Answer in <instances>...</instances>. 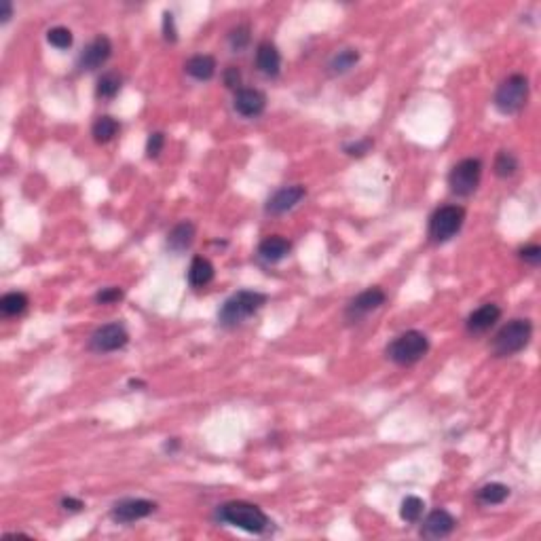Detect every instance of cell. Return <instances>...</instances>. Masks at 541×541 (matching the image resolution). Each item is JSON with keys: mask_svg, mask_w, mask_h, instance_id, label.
Listing matches in <instances>:
<instances>
[{"mask_svg": "<svg viewBox=\"0 0 541 541\" xmlns=\"http://www.w3.org/2000/svg\"><path fill=\"white\" fill-rule=\"evenodd\" d=\"M518 172V159L510 150H501L495 159V174L499 178H512Z\"/></svg>", "mask_w": 541, "mask_h": 541, "instance_id": "484cf974", "label": "cell"}, {"mask_svg": "<svg viewBox=\"0 0 541 541\" xmlns=\"http://www.w3.org/2000/svg\"><path fill=\"white\" fill-rule=\"evenodd\" d=\"M359 62V51L357 49H342V51H338L337 56L330 60V72L332 74H345V72H349L351 68L355 66Z\"/></svg>", "mask_w": 541, "mask_h": 541, "instance_id": "cb8c5ba5", "label": "cell"}, {"mask_svg": "<svg viewBox=\"0 0 541 541\" xmlns=\"http://www.w3.org/2000/svg\"><path fill=\"white\" fill-rule=\"evenodd\" d=\"M267 303V296L254 290H241L237 294H233L220 309L218 320L222 326L226 328H235L239 324H243L248 317H252L263 305Z\"/></svg>", "mask_w": 541, "mask_h": 541, "instance_id": "7a4b0ae2", "label": "cell"}, {"mask_svg": "<svg viewBox=\"0 0 541 541\" xmlns=\"http://www.w3.org/2000/svg\"><path fill=\"white\" fill-rule=\"evenodd\" d=\"M233 104L241 117H258L267 106V95L258 89H239Z\"/></svg>", "mask_w": 541, "mask_h": 541, "instance_id": "5bb4252c", "label": "cell"}, {"mask_svg": "<svg viewBox=\"0 0 541 541\" xmlns=\"http://www.w3.org/2000/svg\"><path fill=\"white\" fill-rule=\"evenodd\" d=\"M256 66L267 76H277L281 68V56L273 43H261L256 51Z\"/></svg>", "mask_w": 541, "mask_h": 541, "instance_id": "ac0fdd59", "label": "cell"}, {"mask_svg": "<svg viewBox=\"0 0 541 541\" xmlns=\"http://www.w3.org/2000/svg\"><path fill=\"white\" fill-rule=\"evenodd\" d=\"M508 497H510V488H508L505 484H501V482L484 484V486L478 490V495H476V499H478L482 505H499V503H503Z\"/></svg>", "mask_w": 541, "mask_h": 541, "instance_id": "ffe728a7", "label": "cell"}, {"mask_svg": "<svg viewBox=\"0 0 541 541\" xmlns=\"http://www.w3.org/2000/svg\"><path fill=\"white\" fill-rule=\"evenodd\" d=\"M121 298H123V290L117 288V285L104 288V290H100V292L95 294V303H100V305H110V303H117V300H121Z\"/></svg>", "mask_w": 541, "mask_h": 541, "instance_id": "4dcf8cb0", "label": "cell"}, {"mask_svg": "<svg viewBox=\"0 0 541 541\" xmlns=\"http://www.w3.org/2000/svg\"><path fill=\"white\" fill-rule=\"evenodd\" d=\"M28 309V296L23 292H9L0 298V311L4 317L19 315Z\"/></svg>", "mask_w": 541, "mask_h": 541, "instance_id": "7402d4cb", "label": "cell"}, {"mask_svg": "<svg viewBox=\"0 0 541 541\" xmlns=\"http://www.w3.org/2000/svg\"><path fill=\"white\" fill-rule=\"evenodd\" d=\"M112 56V43L108 36H98L93 38L80 53L78 58V68L80 70H98L108 62V58Z\"/></svg>", "mask_w": 541, "mask_h": 541, "instance_id": "8fae6325", "label": "cell"}, {"mask_svg": "<svg viewBox=\"0 0 541 541\" xmlns=\"http://www.w3.org/2000/svg\"><path fill=\"white\" fill-rule=\"evenodd\" d=\"M154 510H157V505L152 501H148V499H125V501H119L112 508L110 516L119 525H130V522H135V520H142V518L150 516Z\"/></svg>", "mask_w": 541, "mask_h": 541, "instance_id": "30bf717a", "label": "cell"}, {"mask_svg": "<svg viewBox=\"0 0 541 541\" xmlns=\"http://www.w3.org/2000/svg\"><path fill=\"white\" fill-rule=\"evenodd\" d=\"M250 43V28L248 26H237L229 32V45L233 51H241L246 49Z\"/></svg>", "mask_w": 541, "mask_h": 541, "instance_id": "f1b7e54d", "label": "cell"}, {"mask_svg": "<svg viewBox=\"0 0 541 541\" xmlns=\"http://www.w3.org/2000/svg\"><path fill=\"white\" fill-rule=\"evenodd\" d=\"M224 85L229 89H237L241 85V72H239V68L229 66L224 70Z\"/></svg>", "mask_w": 541, "mask_h": 541, "instance_id": "e575fe53", "label": "cell"}, {"mask_svg": "<svg viewBox=\"0 0 541 541\" xmlns=\"http://www.w3.org/2000/svg\"><path fill=\"white\" fill-rule=\"evenodd\" d=\"M214 279V265L203 258V256H195L189 269V281L193 288H203Z\"/></svg>", "mask_w": 541, "mask_h": 541, "instance_id": "d6986e66", "label": "cell"}, {"mask_svg": "<svg viewBox=\"0 0 541 541\" xmlns=\"http://www.w3.org/2000/svg\"><path fill=\"white\" fill-rule=\"evenodd\" d=\"M193 241H195V224L189 222V220L176 224V226L169 231V235H167V248H169L172 252H176V254L187 252V250L193 246Z\"/></svg>", "mask_w": 541, "mask_h": 541, "instance_id": "2e32d148", "label": "cell"}, {"mask_svg": "<svg viewBox=\"0 0 541 541\" xmlns=\"http://www.w3.org/2000/svg\"><path fill=\"white\" fill-rule=\"evenodd\" d=\"M290 241L281 235H270L267 239L261 241L258 246V256L265 261V263H279L283 261L288 254H290Z\"/></svg>", "mask_w": 541, "mask_h": 541, "instance_id": "e0dca14e", "label": "cell"}, {"mask_svg": "<svg viewBox=\"0 0 541 541\" xmlns=\"http://www.w3.org/2000/svg\"><path fill=\"white\" fill-rule=\"evenodd\" d=\"M121 89V76L117 72H106L100 76L98 87H95V95L100 100H112Z\"/></svg>", "mask_w": 541, "mask_h": 541, "instance_id": "603a6c76", "label": "cell"}, {"mask_svg": "<svg viewBox=\"0 0 541 541\" xmlns=\"http://www.w3.org/2000/svg\"><path fill=\"white\" fill-rule=\"evenodd\" d=\"M127 340H130V335L121 324H106L91 335L89 349L95 353H110V351L123 349L127 345Z\"/></svg>", "mask_w": 541, "mask_h": 541, "instance_id": "ba28073f", "label": "cell"}, {"mask_svg": "<svg viewBox=\"0 0 541 541\" xmlns=\"http://www.w3.org/2000/svg\"><path fill=\"white\" fill-rule=\"evenodd\" d=\"M370 148H372V140H370V137H364V140L345 144V152H347L349 157H364L366 152H370Z\"/></svg>", "mask_w": 541, "mask_h": 541, "instance_id": "f546056e", "label": "cell"}, {"mask_svg": "<svg viewBox=\"0 0 541 541\" xmlns=\"http://www.w3.org/2000/svg\"><path fill=\"white\" fill-rule=\"evenodd\" d=\"M163 36L167 43H176V26H174V15L172 13H163Z\"/></svg>", "mask_w": 541, "mask_h": 541, "instance_id": "836d02e7", "label": "cell"}, {"mask_svg": "<svg viewBox=\"0 0 541 541\" xmlns=\"http://www.w3.org/2000/svg\"><path fill=\"white\" fill-rule=\"evenodd\" d=\"M533 337V324L529 320H512L508 322L493 338V353L497 357H510L522 351Z\"/></svg>", "mask_w": 541, "mask_h": 541, "instance_id": "3957f363", "label": "cell"}, {"mask_svg": "<svg viewBox=\"0 0 541 541\" xmlns=\"http://www.w3.org/2000/svg\"><path fill=\"white\" fill-rule=\"evenodd\" d=\"M62 508H64L66 512H80V510L85 508V503H83L80 499L66 497V499H62Z\"/></svg>", "mask_w": 541, "mask_h": 541, "instance_id": "d590c367", "label": "cell"}, {"mask_svg": "<svg viewBox=\"0 0 541 541\" xmlns=\"http://www.w3.org/2000/svg\"><path fill=\"white\" fill-rule=\"evenodd\" d=\"M429 351V340L419 330H408L404 335L392 340L387 347V357L398 366H412L423 359Z\"/></svg>", "mask_w": 541, "mask_h": 541, "instance_id": "5b68a950", "label": "cell"}, {"mask_svg": "<svg viewBox=\"0 0 541 541\" xmlns=\"http://www.w3.org/2000/svg\"><path fill=\"white\" fill-rule=\"evenodd\" d=\"M130 385H132V387H140V385H144V383H142V381H130Z\"/></svg>", "mask_w": 541, "mask_h": 541, "instance_id": "74e56055", "label": "cell"}, {"mask_svg": "<svg viewBox=\"0 0 541 541\" xmlns=\"http://www.w3.org/2000/svg\"><path fill=\"white\" fill-rule=\"evenodd\" d=\"M423 512H425V503H423V499H419V497L410 495V497H406L404 501H402L400 516H402V520H406V522H419V520H421V516H423Z\"/></svg>", "mask_w": 541, "mask_h": 541, "instance_id": "4316f807", "label": "cell"}, {"mask_svg": "<svg viewBox=\"0 0 541 541\" xmlns=\"http://www.w3.org/2000/svg\"><path fill=\"white\" fill-rule=\"evenodd\" d=\"M529 80L522 74L508 76L495 91V106L501 115H516L527 106Z\"/></svg>", "mask_w": 541, "mask_h": 541, "instance_id": "277c9868", "label": "cell"}, {"mask_svg": "<svg viewBox=\"0 0 541 541\" xmlns=\"http://www.w3.org/2000/svg\"><path fill=\"white\" fill-rule=\"evenodd\" d=\"M457 527V520L446 512V510H436L431 512L423 527H421V535L425 540H442V537H448Z\"/></svg>", "mask_w": 541, "mask_h": 541, "instance_id": "4fadbf2b", "label": "cell"}, {"mask_svg": "<svg viewBox=\"0 0 541 541\" xmlns=\"http://www.w3.org/2000/svg\"><path fill=\"white\" fill-rule=\"evenodd\" d=\"M91 132H93V137H95L98 144H106V142H110L117 135L119 123L112 117H100V119H95Z\"/></svg>", "mask_w": 541, "mask_h": 541, "instance_id": "d4e9b609", "label": "cell"}, {"mask_svg": "<svg viewBox=\"0 0 541 541\" xmlns=\"http://www.w3.org/2000/svg\"><path fill=\"white\" fill-rule=\"evenodd\" d=\"M307 195V189L303 184H292V187H283L279 189L269 201H267V214L270 216H279V214H285L290 211L292 207H296L298 203L305 199Z\"/></svg>", "mask_w": 541, "mask_h": 541, "instance_id": "7c38bea8", "label": "cell"}, {"mask_svg": "<svg viewBox=\"0 0 541 541\" xmlns=\"http://www.w3.org/2000/svg\"><path fill=\"white\" fill-rule=\"evenodd\" d=\"M466 220V209L459 205H444L440 209H436V214L429 220V237L436 243H444L448 239H453Z\"/></svg>", "mask_w": 541, "mask_h": 541, "instance_id": "8992f818", "label": "cell"}, {"mask_svg": "<svg viewBox=\"0 0 541 541\" xmlns=\"http://www.w3.org/2000/svg\"><path fill=\"white\" fill-rule=\"evenodd\" d=\"M218 520L231 527L243 529L248 533H265L269 529V516L254 503L248 501H229L218 510Z\"/></svg>", "mask_w": 541, "mask_h": 541, "instance_id": "6da1fadb", "label": "cell"}, {"mask_svg": "<svg viewBox=\"0 0 541 541\" xmlns=\"http://www.w3.org/2000/svg\"><path fill=\"white\" fill-rule=\"evenodd\" d=\"M520 258H522L527 265L537 267L541 263V248L540 246H527V248H522V250H520Z\"/></svg>", "mask_w": 541, "mask_h": 541, "instance_id": "d6a6232c", "label": "cell"}, {"mask_svg": "<svg viewBox=\"0 0 541 541\" xmlns=\"http://www.w3.org/2000/svg\"><path fill=\"white\" fill-rule=\"evenodd\" d=\"M187 72L197 80H209L216 74V60L211 56H195L187 62Z\"/></svg>", "mask_w": 541, "mask_h": 541, "instance_id": "44dd1931", "label": "cell"}, {"mask_svg": "<svg viewBox=\"0 0 541 541\" xmlns=\"http://www.w3.org/2000/svg\"><path fill=\"white\" fill-rule=\"evenodd\" d=\"M385 300H387V296H385V292H383L381 288L364 290L362 294H357V296L349 303L345 315H347L349 322H359V320H364L366 315H370L372 311L381 309V307L385 305Z\"/></svg>", "mask_w": 541, "mask_h": 541, "instance_id": "9c48e42d", "label": "cell"}, {"mask_svg": "<svg viewBox=\"0 0 541 541\" xmlns=\"http://www.w3.org/2000/svg\"><path fill=\"white\" fill-rule=\"evenodd\" d=\"M501 317V309L493 303L482 305L480 309H476L472 315L468 317V332L470 335H484L486 330H490Z\"/></svg>", "mask_w": 541, "mask_h": 541, "instance_id": "9a60e30c", "label": "cell"}, {"mask_svg": "<svg viewBox=\"0 0 541 541\" xmlns=\"http://www.w3.org/2000/svg\"><path fill=\"white\" fill-rule=\"evenodd\" d=\"M11 15H13V4L9 0H2L0 2V21L6 23L11 19Z\"/></svg>", "mask_w": 541, "mask_h": 541, "instance_id": "8d00e7d4", "label": "cell"}, {"mask_svg": "<svg viewBox=\"0 0 541 541\" xmlns=\"http://www.w3.org/2000/svg\"><path fill=\"white\" fill-rule=\"evenodd\" d=\"M480 178H482V163L480 159H463L459 161L451 174H448V187L455 195L459 197H470L476 193L478 184H480Z\"/></svg>", "mask_w": 541, "mask_h": 541, "instance_id": "52a82bcc", "label": "cell"}, {"mask_svg": "<svg viewBox=\"0 0 541 541\" xmlns=\"http://www.w3.org/2000/svg\"><path fill=\"white\" fill-rule=\"evenodd\" d=\"M47 41L49 45H53L56 49H68L72 47V32L64 28V26H58V28H51L47 32Z\"/></svg>", "mask_w": 541, "mask_h": 541, "instance_id": "83f0119b", "label": "cell"}, {"mask_svg": "<svg viewBox=\"0 0 541 541\" xmlns=\"http://www.w3.org/2000/svg\"><path fill=\"white\" fill-rule=\"evenodd\" d=\"M163 144H165V135L161 134V132L150 134L148 142H146V154H148L150 159L159 157V152L163 150Z\"/></svg>", "mask_w": 541, "mask_h": 541, "instance_id": "1f68e13d", "label": "cell"}]
</instances>
